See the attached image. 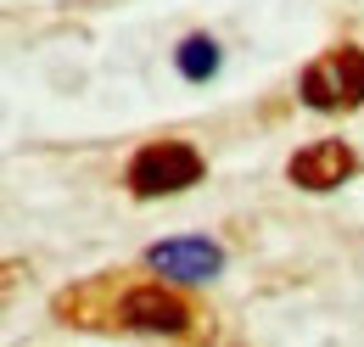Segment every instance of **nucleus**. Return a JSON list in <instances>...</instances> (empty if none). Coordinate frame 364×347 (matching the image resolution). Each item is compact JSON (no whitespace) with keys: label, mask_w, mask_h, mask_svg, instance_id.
<instances>
[{"label":"nucleus","mask_w":364,"mask_h":347,"mask_svg":"<svg viewBox=\"0 0 364 347\" xmlns=\"http://www.w3.org/2000/svg\"><path fill=\"white\" fill-rule=\"evenodd\" d=\"M146 263L163 269V274H174V280H213L225 269V252L213 241H202V235H180V241H157L146 252Z\"/></svg>","instance_id":"obj_3"},{"label":"nucleus","mask_w":364,"mask_h":347,"mask_svg":"<svg viewBox=\"0 0 364 347\" xmlns=\"http://www.w3.org/2000/svg\"><path fill=\"white\" fill-rule=\"evenodd\" d=\"M196 179H202V151L185 146V140H157L129 163V191L135 196H168V191H185Z\"/></svg>","instance_id":"obj_2"},{"label":"nucleus","mask_w":364,"mask_h":347,"mask_svg":"<svg viewBox=\"0 0 364 347\" xmlns=\"http://www.w3.org/2000/svg\"><path fill=\"white\" fill-rule=\"evenodd\" d=\"M348 174H353V151H348L342 140H314L309 151L291 157V179H297L303 191H331V185H342Z\"/></svg>","instance_id":"obj_5"},{"label":"nucleus","mask_w":364,"mask_h":347,"mask_svg":"<svg viewBox=\"0 0 364 347\" xmlns=\"http://www.w3.org/2000/svg\"><path fill=\"white\" fill-rule=\"evenodd\" d=\"M180 73L185 79H213L219 73V45L213 40H185L180 45Z\"/></svg>","instance_id":"obj_6"},{"label":"nucleus","mask_w":364,"mask_h":347,"mask_svg":"<svg viewBox=\"0 0 364 347\" xmlns=\"http://www.w3.org/2000/svg\"><path fill=\"white\" fill-rule=\"evenodd\" d=\"M303 95H309V107H319V112H353V107H364V50L342 45V50L309 62Z\"/></svg>","instance_id":"obj_1"},{"label":"nucleus","mask_w":364,"mask_h":347,"mask_svg":"<svg viewBox=\"0 0 364 347\" xmlns=\"http://www.w3.org/2000/svg\"><path fill=\"white\" fill-rule=\"evenodd\" d=\"M118 319L124 325H135V331H157V336H180L185 331V303L180 297H168L163 286H135L124 303H118Z\"/></svg>","instance_id":"obj_4"}]
</instances>
